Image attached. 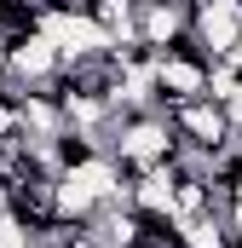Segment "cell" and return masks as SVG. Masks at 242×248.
I'll return each mask as SVG.
<instances>
[{
    "label": "cell",
    "mask_w": 242,
    "mask_h": 248,
    "mask_svg": "<svg viewBox=\"0 0 242 248\" xmlns=\"http://www.w3.org/2000/svg\"><path fill=\"white\" fill-rule=\"evenodd\" d=\"M104 150L116 156L127 173H144V168H156V162H173L179 133H173V122H167L162 104H156V110H127V116H116Z\"/></svg>",
    "instance_id": "obj_1"
},
{
    "label": "cell",
    "mask_w": 242,
    "mask_h": 248,
    "mask_svg": "<svg viewBox=\"0 0 242 248\" xmlns=\"http://www.w3.org/2000/svg\"><path fill=\"white\" fill-rule=\"evenodd\" d=\"M208 75H213V58L190 35H179L173 46H162L156 52V98H162V110L184 104V98H208Z\"/></svg>",
    "instance_id": "obj_2"
},
{
    "label": "cell",
    "mask_w": 242,
    "mask_h": 248,
    "mask_svg": "<svg viewBox=\"0 0 242 248\" xmlns=\"http://www.w3.org/2000/svg\"><path fill=\"white\" fill-rule=\"evenodd\" d=\"M167 122L179 133L184 150H202V156H219L231 144V116L213 104V98H184V104H167Z\"/></svg>",
    "instance_id": "obj_3"
},
{
    "label": "cell",
    "mask_w": 242,
    "mask_h": 248,
    "mask_svg": "<svg viewBox=\"0 0 242 248\" xmlns=\"http://www.w3.org/2000/svg\"><path fill=\"white\" fill-rule=\"evenodd\" d=\"M237 35H242V0H190V41L213 63L231 58Z\"/></svg>",
    "instance_id": "obj_4"
},
{
    "label": "cell",
    "mask_w": 242,
    "mask_h": 248,
    "mask_svg": "<svg viewBox=\"0 0 242 248\" xmlns=\"http://www.w3.org/2000/svg\"><path fill=\"white\" fill-rule=\"evenodd\" d=\"M6 75H12V93H23V87H46L52 75L63 69V52L52 35H41V29H29V35H17L6 52Z\"/></svg>",
    "instance_id": "obj_5"
},
{
    "label": "cell",
    "mask_w": 242,
    "mask_h": 248,
    "mask_svg": "<svg viewBox=\"0 0 242 248\" xmlns=\"http://www.w3.org/2000/svg\"><path fill=\"white\" fill-rule=\"evenodd\" d=\"M179 35H190V0H144L138 6V46L162 52Z\"/></svg>",
    "instance_id": "obj_6"
},
{
    "label": "cell",
    "mask_w": 242,
    "mask_h": 248,
    "mask_svg": "<svg viewBox=\"0 0 242 248\" xmlns=\"http://www.w3.org/2000/svg\"><path fill=\"white\" fill-rule=\"evenodd\" d=\"M0 248H35V231H29L12 208H0Z\"/></svg>",
    "instance_id": "obj_7"
},
{
    "label": "cell",
    "mask_w": 242,
    "mask_h": 248,
    "mask_svg": "<svg viewBox=\"0 0 242 248\" xmlns=\"http://www.w3.org/2000/svg\"><path fill=\"white\" fill-rule=\"evenodd\" d=\"M219 110L231 116V127H242V69L231 75V87H225V98H219Z\"/></svg>",
    "instance_id": "obj_8"
},
{
    "label": "cell",
    "mask_w": 242,
    "mask_h": 248,
    "mask_svg": "<svg viewBox=\"0 0 242 248\" xmlns=\"http://www.w3.org/2000/svg\"><path fill=\"white\" fill-rule=\"evenodd\" d=\"M225 63H237V69H242V35H237V46H231V58H225Z\"/></svg>",
    "instance_id": "obj_9"
},
{
    "label": "cell",
    "mask_w": 242,
    "mask_h": 248,
    "mask_svg": "<svg viewBox=\"0 0 242 248\" xmlns=\"http://www.w3.org/2000/svg\"><path fill=\"white\" fill-rule=\"evenodd\" d=\"M0 93H12V75H6V58H0Z\"/></svg>",
    "instance_id": "obj_10"
}]
</instances>
